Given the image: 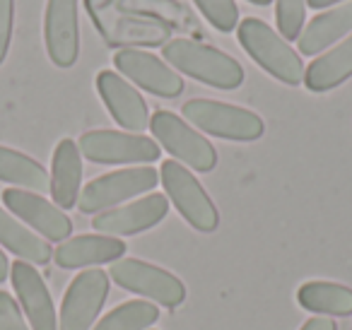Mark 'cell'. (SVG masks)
Masks as SVG:
<instances>
[{
  "instance_id": "obj_8",
  "label": "cell",
  "mask_w": 352,
  "mask_h": 330,
  "mask_svg": "<svg viewBox=\"0 0 352 330\" xmlns=\"http://www.w3.org/2000/svg\"><path fill=\"white\" fill-rule=\"evenodd\" d=\"M157 181H160V176L152 166H131V169L111 171V174L99 176L85 186L78 198V208L87 214H99L104 210H111L113 205L123 203V200H131L135 195L152 190Z\"/></svg>"
},
{
  "instance_id": "obj_29",
  "label": "cell",
  "mask_w": 352,
  "mask_h": 330,
  "mask_svg": "<svg viewBox=\"0 0 352 330\" xmlns=\"http://www.w3.org/2000/svg\"><path fill=\"white\" fill-rule=\"evenodd\" d=\"M336 3H342V0H307V6L314 8V10H321V8H331Z\"/></svg>"
},
{
  "instance_id": "obj_17",
  "label": "cell",
  "mask_w": 352,
  "mask_h": 330,
  "mask_svg": "<svg viewBox=\"0 0 352 330\" xmlns=\"http://www.w3.org/2000/svg\"><path fill=\"white\" fill-rule=\"evenodd\" d=\"M80 181H82V160L80 147L75 140L63 138L54 150V164H51V195L54 205L60 210H70L78 205Z\"/></svg>"
},
{
  "instance_id": "obj_3",
  "label": "cell",
  "mask_w": 352,
  "mask_h": 330,
  "mask_svg": "<svg viewBox=\"0 0 352 330\" xmlns=\"http://www.w3.org/2000/svg\"><path fill=\"white\" fill-rule=\"evenodd\" d=\"M182 113L196 128L215 138H225V140L251 142L258 140L265 133V123L258 113L234 107V104L212 102V99H191L184 104Z\"/></svg>"
},
{
  "instance_id": "obj_14",
  "label": "cell",
  "mask_w": 352,
  "mask_h": 330,
  "mask_svg": "<svg viewBox=\"0 0 352 330\" xmlns=\"http://www.w3.org/2000/svg\"><path fill=\"white\" fill-rule=\"evenodd\" d=\"M97 92L102 102L107 104L111 118L128 133H142L150 126V113H147V104L140 97L131 82L121 78L113 70H102L97 75Z\"/></svg>"
},
{
  "instance_id": "obj_30",
  "label": "cell",
  "mask_w": 352,
  "mask_h": 330,
  "mask_svg": "<svg viewBox=\"0 0 352 330\" xmlns=\"http://www.w3.org/2000/svg\"><path fill=\"white\" fill-rule=\"evenodd\" d=\"M8 270H10V263H8L6 253L0 251V282H6V277H8Z\"/></svg>"
},
{
  "instance_id": "obj_23",
  "label": "cell",
  "mask_w": 352,
  "mask_h": 330,
  "mask_svg": "<svg viewBox=\"0 0 352 330\" xmlns=\"http://www.w3.org/2000/svg\"><path fill=\"white\" fill-rule=\"evenodd\" d=\"M157 318H160V311L155 304L135 299L116 306L92 330H147L152 323H157Z\"/></svg>"
},
{
  "instance_id": "obj_31",
  "label": "cell",
  "mask_w": 352,
  "mask_h": 330,
  "mask_svg": "<svg viewBox=\"0 0 352 330\" xmlns=\"http://www.w3.org/2000/svg\"><path fill=\"white\" fill-rule=\"evenodd\" d=\"M249 3H254V6H270L273 0H249Z\"/></svg>"
},
{
  "instance_id": "obj_5",
  "label": "cell",
  "mask_w": 352,
  "mask_h": 330,
  "mask_svg": "<svg viewBox=\"0 0 352 330\" xmlns=\"http://www.w3.org/2000/svg\"><path fill=\"white\" fill-rule=\"evenodd\" d=\"M150 131L155 135L157 145L164 147L176 162H184L201 174L215 169L217 152L210 145V140H206L201 133L193 131L176 113L155 111V116L150 118Z\"/></svg>"
},
{
  "instance_id": "obj_22",
  "label": "cell",
  "mask_w": 352,
  "mask_h": 330,
  "mask_svg": "<svg viewBox=\"0 0 352 330\" xmlns=\"http://www.w3.org/2000/svg\"><path fill=\"white\" fill-rule=\"evenodd\" d=\"M302 309L311 314L326 316H350L352 314V289L336 282H304L297 292Z\"/></svg>"
},
{
  "instance_id": "obj_27",
  "label": "cell",
  "mask_w": 352,
  "mask_h": 330,
  "mask_svg": "<svg viewBox=\"0 0 352 330\" xmlns=\"http://www.w3.org/2000/svg\"><path fill=\"white\" fill-rule=\"evenodd\" d=\"M15 22V0H0V63L8 58Z\"/></svg>"
},
{
  "instance_id": "obj_19",
  "label": "cell",
  "mask_w": 352,
  "mask_h": 330,
  "mask_svg": "<svg viewBox=\"0 0 352 330\" xmlns=\"http://www.w3.org/2000/svg\"><path fill=\"white\" fill-rule=\"evenodd\" d=\"M352 78V34L328 54L318 56L307 70H304V85L311 92H328Z\"/></svg>"
},
{
  "instance_id": "obj_13",
  "label": "cell",
  "mask_w": 352,
  "mask_h": 330,
  "mask_svg": "<svg viewBox=\"0 0 352 330\" xmlns=\"http://www.w3.org/2000/svg\"><path fill=\"white\" fill-rule=\"evenodd\" d=\"M166 212H169V198L160 193H150L135 203L99 212L92 219V227L107 236H128V234L157 227L166 217Z\"/></svg>"
},
{
  "instance_id": "obj_21",
  "label": "cell",
  "mask_w": 352,
  "mask_h": 330,
  "mask_svg": "<svg viewBox=\"0 0 352 330\" xmlns=\"http://www.w3.org/2000/svg\"><path fill=\"white\" fill-rule=\"evenodd\" d=\"M0 181L20 186L22 190H32V193L51 190V176L39 162L3 145H0Z\"/></svg>"
},
{
  "instance_id": "obj_26",
  "label": "cell",
  "mask_w": 352,
  "mask_h": 330,
  "mask_svg": "<svg viewBox=\"0 0 352 330\" xmlns=\"http://www.w3.org/2000/svg\"><path fill=\"white\" fill-rule=\"evenodd\" d=\"M0 330H30L20 306L6 292H0Z\"/></svg>"
},
{
  "instance_id": "obj_16",
  "label": "cell",
  "mask_w": 352,
  "mask_h": 330,
  "mask_svg": "<svg viewBox=\"0 0 352 330\" xmlns=\"http://www.w3.org/2000/svg\"><path fill=\"white\" fill-rule=\"evenodd\" d=\"M126 256V243L116 236L107 234H80L63 241L54 251V261L58 267L75 270L85 265H102V263H116Z\"/></svg>"
},
{
  "instance_id": "obj_28",
  "label": "cell",
  "mask_w": 352,
  "mask_h": 330,
  "mask_svg": "<svg viewBox=\"0 0 352 330\" xmlns=\"http://www.w3.org/2000/svg\"><path fill=\"white\" fill-rule=\"evenodd\" d=\"M302 330H338V325L328 316H316V318H309L302 325Z\"/></svg>"
},
{
  "instance_id": "obj_1",
  "label": "cell",
  "mask_w": 352,
  "mask_h": 330,
  "mask_svg": "<svg viewBox=\"0 0 352 330\" xmlns=\"http://www.w3.org/2000/svg\"><path fill=\"white\" fill-rule=\"evenodd\" d=\"M164 60L174 70L206 82L215 89H236L244 82V68L230 54L193 39H171L162 49Z\"/></svg>"
},
{
  "instance_id": "obj_12",
  "label": "cell",
  "mask_w": 352,
  "mask_h": 330,
  "mask_svg": "<svg viewBox=\"0 0 352 330\" xmlns=\"http://www.w3.org/2000/svg\"><path fill=\"white\" fill-rule=\"evenodd\" d=\"M44 39L56 68H73L80 56L78 0H49L44 17Z\"/></svg>"
},
{
  "instance_id": "obj_11",
  "label": "cell",
  "mask_w": 352,
  "mask_h": 330,
  "mask_svg": "<svg viewBox=\"0 0 352 330\" xmlns=\"http://www.w3.org/2000/svg\"><path fill=\"white\" fill-rule=\"evenodd\" d=\"M3 203L15 217L34 227L41 236L49 241H68L73 234V222L70 217L58 208V205L49 203L41 193H32V190L22 188H6L3 190Z\"/></svg>"
},
{
  "instance_id": "obj_9",
  "label": "cell",
  "mask_w": 352,
  "mask_h": 330,
  "mask_svg": "<svg viewBox=\"0 0 352 330\" xmlns=\"http://www.w3.org/2000/svg\"><path fill=\"white\" fill-rule=\"evenodd\" d=\"M109 296V272L87 270L70 282L60 304V330H89Z\"/></svg>"
},
{
  "instance_id": "obj_6",
  "label": "cell",
  "mask_w": 352,
  "mask_h": 330,
  "mask_svg": "<svg viewBox=\"0 0 352 330\" xmlns=\"http://www.w3.org/2000/svg\"><path fill=\"white\" fill-rule=\"evenodd\" d=\"M80 155L94 164H150L160 160L157 140L140 133L89 131L80 138Z\"/></svg>"
},
{
  "instance_id": "obj_7",
  "label": "cell",
  "mask_w": 352,
  "mask_h": 330,
  "mask_svg": "<svg viewBox=\"0 0 352 330\" xmlns=\"http://www.w3.org/2000/svg\"><path fill=\"white\" fill-rule=\"evenodd\" d=\"M109 275L118 287L147 296L166 309H176L186 299V287L179 277L138 258H121L111 263Z\"/></svg>"
},
{
  "instance_id": "obj_20",
  "label": "cell",
  "mask_w": 352,
  "mask_h": 330,
  "mask_svg": "<svg viewBox=\"0 0 352 330\" xmlns=\"http://www.w3.org/2000/svg\"><path fill=\"white\" fill-rule=\"evenodd\" d=\"M0 243L15 256H20V261L25 263H41L44 265V263H49L54 258L49 241H44L34 232H30L20 219H15L3 208H0Z\"/></svg>"
},
{
  "instance_id": "obj_15",
  "label": "cell",
  "mask_w": 352,
  "mask_h": 330,
  "mask_svg": "<svg viewBox=\"0 0 352 330\" xmlns=\"http://www.w3.org/2000/svg\"><path fill=\"white\" fill-rule=\"evenodd\" d=\"M10 277L32 330H58L54 299H51L49 287L34 270V265L25 261H15L10 267Z\"/></svg>"
},
{
  "instance_id": "obj_4",
  "label": "cell",
  "mask_w": 352,
  "mask_h": 330,
  "mask_svg": "<svg viewBox=\"0 0 352 330\" xmlns=\"http://www.w3.org/2000/svg\"><path fill=\"white\" fill-rule=\"evenodd\" d=\"M160 181L166 190V198L176 205V210L193 229L215 232L220 224V212H217L210 195L206 193V188L198 184V179L186 166H182L176 160L162 162Z\"/></svg>"
},
{
  "instance_id": "obj_18",
  "label": "cell",
  "mask_w": 352,
  "mask_h": 330,
  "mask_svg": "<svg viewBox=\"0 0 352 330\" xmlns=\"http://www.w3.org/2000/svg\"><path fill=\"white\" fill-rule=\"evenodd\" d=\"M352 32V0L340 8H333L331 12H321L314 17L299 34V51L304 56H316L326 51L331 44L340 41Z\"/></svg>"
},
{
  "instance_id": "obj_2",
  "label": "cell",
  "mask_w": 352,
  "mask_h": 330,
  "mask_svg": "<svg viewBox=\"0 0 352 330\" xmlns=\"http://www.w3.org/2000/svg\"><path fill=\"white\" fill-rule=\"evenodd\" d=\"M236 36L244 51L265 70L268 75L278 78L285 85H297L304 82V63L299 54L278 34L273 27L265 25L258 17H246L236 27Z\"/></svg>"
},
{
  "instance_id": "obj_10",
  "label": "cell",
  "mask_w": 352,
  "mask_h": 330,
  "mask_svg": "<svg viewBox=\"0 0 352 330\" xmlns=\"http://www.w3.org/2000/svg\"><path fill=\"white\" fill-rule=\"evenodd\" d=\"M113 65L121 75L155 97L174 99L184 92V80L171 65L140 49H121L113 54Z\"/></svg>"
},
{
  "instance_id": "obj_25",
  "label": "cell",
  "mask_w": 352,
  "mask_h": 330,
  "mask_svg": "<svg viewBox=\"0 0 352 330\" xmlns=\"http://www.w3.org/2000/svg\"><path fill=\"white\" fill-rule=\"evenodd\" d=\"M193 3L203 12V17L222 34L234 32V27L239 25V8L234 0H193Z\"/></svg>"
},
{
  "instance_id": "obj_24",
  "label": "cell",
  "mask_w": 352,
  "mask_h": 330,
  "mask_svg": "<svg viewBox=\"0 0 352 330\" xmlns=\"http://www.w3.org/2000/svg\"><path fill=\"white\" fill-rule=\"evenodd\" d=\"M307 17V0H275V20H278V34L285 41L299 39Z\"/></svg>"
}]
</instances>
